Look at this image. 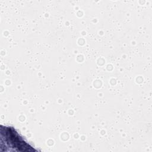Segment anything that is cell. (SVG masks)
Instances as JSON below:
<instances>
[{"label": "cell", "mask_w": 152, "mask_h": 152, "mask_svg": "<svg viewBox=\"0 0 152 152\" xmlns=\"http://www.w3.org/2000/svg\"><path fill=\"white\" fill-rule=\"evenodd\" d=\"M1 142H4L5 147L14 148L15 151H31L32 147L12 126H1Z\"/></svg>", "instance_id": "obj_1"}]
</instances>
